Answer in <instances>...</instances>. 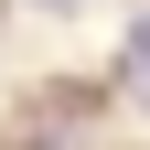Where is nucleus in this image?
<instances>
[{"label": "nucleus", "mask_w": 150, "mask_h": 150, "mask_svg": "<svg viewBox=\"0 0 150 150\" xmlns=\"http://www.w3.org/2000/svg\"><path fill=\"white\" fill-rule=\"evenodd\" d=\"M32 150H54V139H32Z\"/></svg>", "instance_id": "1"}]
</instances>
